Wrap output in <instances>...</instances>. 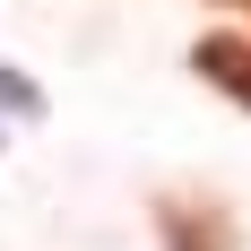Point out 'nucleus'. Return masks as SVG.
<instances>
[{
    "label": "nucleus",
    "mask_w": 251,
    "mask_h": 251,
    "mask_svg": "<svg viewBox=\"0 0 251 251\" xmlns=\"http://www.w3.org/2000/svg\"><path fill=\"white\" fill-rule=\"evenodd\" d=\"M156 243L165 251H234V217L191 200V191H165L156 200Z\"/></svg>",
    "instance_id": "1"
},
{
    "label": "nucleus",
    "mask_w": 251,
    "mask_h": 251,
    "mask_svg": "<svg viewBox=\"0 0 251 251\" xmlns=\"http://www.w3.org/2000/svg\"><path fill=\"white\" fill-rule=\"evenodd\" d=\"M191 70H200L208 87H226L251 113V35H200V44H191Z\"/></svg>",
    "instance_id": "2"
},
{
    "label": "nucleus",
    "mask_w": 251,
    "mask_h": 251,
    "mask_svg": "<svg viewBox=\"0 0 251 251\" xmlns=\"http://www.w3.org/2000/svg\"><path fill=\"white\" fill-rule=\"evenodd\" d=\"M0 104H9L18 122H35V113H44V96H35V78H26V70H0Z\"/></svg>",
    "instance_id": "3"
}]
</instances>
